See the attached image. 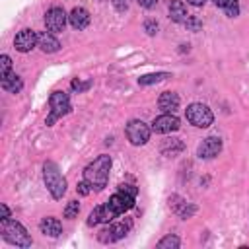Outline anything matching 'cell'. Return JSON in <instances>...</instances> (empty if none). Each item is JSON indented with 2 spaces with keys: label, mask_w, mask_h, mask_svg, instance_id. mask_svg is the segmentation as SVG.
Here are the masks:
<instances>
[{
  "label": "cell",
  "mask_w": 249,
  "mask_h": 249,
  "mask_svg": "<svg viewBox=\"0 0 249 249\" xmlns=\"http://www.w3.org/2000/svg\"><path fill=\"white\" fill-rule=\"evenodd\" d=\"M179 126H181V123H179V117L175 113H163V115L156 117L152 123V130L160 132V134L175 132V130H179Z\"/></svg>",
  "instance_id": "30bf717a"
},
{
  "label": "cell",
  "mask_w": 249,
  "mask_h": 249,
  "mask_svg": "<svg viewBox=\"0 0 249 249\" xmlns=\"http://www.w3.org/2000/svg\"><path fill=\"white\" fill-rule=\"evenodd\" d=\"M111 156L101 154L97 156L91 163L86 165L84 169V179L93 187V191H103L107 181H109V171H111Z\"/></svg>",
  "instance_id": "6da1fadb"
},
{
  "label": "cell",
  "mask_w": 249,
  "mask_h": 249,
  "mask_svg": "<svg viewBox=\"0 0 249 249\" xmlns=\"http://www.w3.org/2000/svg\"><path fill=\"white\" fill-rule=\"evenodd\" d=\"M78 212H80V204H78V200H70L68 204H66V208H64V218H76L78 216Z\"/></svg>",
  "instance_id": "cb8c5ba5"
},
{
  "label": "cell",
  "mask_w": 249,
  "mask_h": 249,
  "mask_svg": "<svg viewBox=\"0 0 249 249\" xmlns=\"http://www.w3.org/2000/svg\"><path fill=\"white\" fill-rule=\"evenodd\" d=\"M0 230H2V237L16 245V247H31V235L27 233V230L18 222V220H0Z\"/></svg>",
  "instance_id": "3957f363"
},
{
  "label": "cell",
  "mask_w": 249,
  "mask_h": 249,
  "mask_svg": "<svg viewBox=\"0 0 249 249\" xmlns=\"http://www.w3.org/2000/svg\"><path fill=\"white\" fill-rule=\"evenodd\" d=\"M68 21H70V25L74 27V29H86L88 25H89V14H88V10L86 8H74L72 12H70V16H68Z\"/></svg>",
  "instance_id": "e0dca14e"
},
{
  "label": "cell",
  "mask_w": 249,
  "mask_h": 249,
  "mask_svg": "<svg viewBox=\"0 0 249 249\" xmlns=\"http://www.w3.org/2000/svg\"><path fill=\"white\" fill-rule=\"evenodd\" d=\"M169 208H171L179 218H183V220L191 218V216L196 212V206L191 204V202H187V200L181 198L179 195H171V196H169Z\"/></svg>",
  "instance_id": "4fadbf2b"
},
{
  "label": "cell",
  "mask_w": 249,
  "mask_h": 249,
  "mask_svg": "<svg viewBox=\"0 0 249 249\" xmlns=\"http://www.w3.org/2000/svg\"><path fill=\"white\" fill-rule=\"evenodd\" d=\"M89 88H91V82H89V80H88V82H80L78 78L72 80V89L78 91V93H82V91H86V89H89Z\"/></svg>",
  "instance_id": "d4e9b609"
},
{
  "label": "cell",
  "mask_w": 249,
  "mask_h": 249,
  "mask_svg": "<svg viewBox=\"0 0 249 249\" xmlns=\"http://www.w3.org/2000/svg\"><path fill=\"white\" fill-rule=\"evenodd\" d=\"M185 115H187V121L193 126H198V128H208L212 124V121H214L212 111L204 103H191L187 107V113Z\"/></svg>",
  "instance_id": "8992f818"
},
{
  "label": "cell",
  "mask_w": 249,
  "mask_h": 249,
  "mask_svg": "<svg viewBox=\"0 0 249 249\" xmlns=\"http://www.w3.org/2000/svg\"><path fill=\"white\" fill-rule=\"evenodd\" d=\"M76 191H78V195H82V196H88L91 191H93V187L84 179V181H80L78 183V187H76Z\"/></svg>",
  "instance_id": "484cf974"
},
{
  "label": "cell",
  "mask_w": 249,
  "mask_h": 249,
  "mask_svg": "<svg viewBox=\"0 0 249 249\" xmlns=\"http://www.w3.org/2000/svg\"><path fill=\"white\" fill-rule=\"evenodd\" d=\"M66 21H68V16H66V12H64L62 8H58V6L51 8V10L45 14V27H47V31H51V33H60V31H64Z\"/></svg>",
  "instance_id": "9c48e42d"
},
{
  "label": "cell",
  "mask_w": 249,
  "mask_h": 249,
  "mask_svg": "<svg viewBox=\"0 0 249 249\" xmlns=\"http://www.w3.org/2000/svg\"><path fill=\"white\" fill-rule=\"evenodd\" d=\"M119 191H121V193H126V195H130V196H134V198H136V195H138V189H136L134 185H128V183H121V185H119Z\"/></svg>",
  "instance_id": "83f0119b"
},
{
  "label": "cell",
  "mask_w": 249,
  "mask_h": 249,
  "mask_svg": "<svg viewBox=\"0 0 249 249\" xmlns=\"http://www.w3.org/2000/svg\"><path fill=\"white\" fill-rule=\"evenodd\" d=\"M111 2H113L117 12H126L128 10V0H111Z\"/></svg>",
  "instance_id": "4dcf8cb0"
},
{
  "label": "cell",
  "mask_w": 249,
  "mask_h": 249,
  "mask_svg": "<svg viewBox=\"0 0 249 249\" xmlns=\"http://www.w3.org/2000/svg\"><path fill=\"white\" fill-rule=\"evenodd\" d=\"M105 206H107V210H109V214L113 216V220L117 218V216H121V214H124V212H128L132 206H134V196H130V195H126V193H121V191H117L107 202H105Z\"/></svg>",
  "instance_id": "ba28073f"
},
{
  "label": "cell",
  "mask_w": 249,
  "mask_h": 249,
  "mask_svg": "<svg viewBox=\"0 0 249 249\" xmlns=\"http://www.w3.org/2000/svg\"><path fill=\"white\" fill-rule=\"evenodd\" d=\"M144 29H146L148 35H156V33H158V23L152 21V19H148V21L144 23Z\"/></svg>",
  "instance_id": "f546056e"
},
{
  "label": "cell",
  "mask_w": 249,
  "mask_h": 249,
  "mask_svg": "<svg viewBox=\"0 0 249 249\" xmlns=\"http://www.w3.org/2000/svg\"><path fill=\"white\" fill-rule=\"evenodd\" d=\"M179 103H181V99H179V95L175 91H163L160 95V99H158V107L163 113H175L179 109Z\"/></svg>",
  "instance_id": "5bb4252c"
},
{
  "label": "cell",
  "mask_w": 249,
  "mask_h": 249,
  "mask_svg": "<svg viewBox=\"0 0 249 249\" xmlns=\"http://www.w3.org/2000/svg\"><path fill=\"white\" fill-rule=\"evenodd\" d=\"M8 74H12V60L8 54H2L0 56V80L6 78Z\"/></svg>",
  "instance_id": "603a6c76"
},
{
  "label": "cell",
  "mask_w": 249,
  "mask_h": 249,
  "mask_svg": "<svg viewBox=\"0 0 249 249\" xmlns=\"http://www.w3.org/2000/svg\"><path fill=\"white\" fill-rule=\"evenodd\" d=\"M220 152H222V138H218V136H208V138H204V140L198 144V148H196V156L202 158V160H212V158H216Z\"/></svg>",
  "instance_id": "8fae6325"
},
{
  "label": "cell",
  "mask_w": 249,
  "mask_h": 249,
  "mask_svg": "<svg viewBox=\"0 0 249 249\" xmlns=\"http://www.w3.org/2000/svg\"><path fill=\"white\" fill-rule=\"evenodd\" d=\"M49 105H51V113H49V117H47V121H45L47 126H51L56 119L68 115L70 109H72L68 93H66V91H60V89H56V91L51 93V97H49Z\"/></svg>",
  "instance_id": "277c9868"
},
{
  "label": "cell",
  "mask_w": 249,
  "mask_h": 249,
  "mask_svg": "<svg viewBox=\"0 0 249 249\" xmlns=\"http://www.w3.org/2000/svg\"><path fill=\"white\" fill-rule=\"evenodd\" d=\"M132 228V220L130 218H124L123 222H109V226H105L99 233H97V239L101 243H113V241H119L123 239L128 230Z\"/></svg>",
  "instance_id": "5b68a950"
},
{
  "label": "cell",
  "mask_w": 249,
  "mask_h": 249,
  "mask_svg": "<svg viewBox=\"0 0 249 249\" xmlns=\"http://www.w3.org/2000/svg\"><path fill=\"white\" fill-rule=\"evenodd\" d=\"M179 245H181V241H179V237L177 235H165L163 239H160L158 241V249H179Z\"/></svg>",
  "instance_id": "7402d4cb"
},
{
  "label": "cell",
  "mask_w": 249,
  "mask_h": 249,
  "mask_svg": "<svg viewBox=\"0 0 249 249\" xmlns=\"http://www.w3.org/2000/svg\"><path fill=\"white\" fill-rule=\"evenodd\" d=\"M187 2H189L191 6H202V4L206 2V0H187Z\"/></svg>",
  "instance_id": "e575fe53"
},
{
  "label": "cell",
  "mask_w": 249,
  "mask_h": 249,
  "mask_svg": "<svg viewBox=\"0 0 249 249\" xmlns=\"http://www.w3.org/2000/svg\"><path fill=\"white\" fill-rule=\"evenodd\" d=\"M167 78H171V74H169V72L144 74V76H140V78H138V84H140V86H150V84H158V82H163V80H167Z\"/></svg>",
  "instance_id": "ffe728a7"
},
{
  "label": "cell",
  "mask_w": 249,
  "mask_h": 249,
  "mask_svg": "<svg viewBox=\"0 0 249 249\" xmlns=\"http://www.w3.org/2000/svg\"><path fill=\"white\" fill-rule=\"evenodd\" d=\"M43 181H45V187L49 189L51 196L60 200L66 193V179L62 177L58 165L54 161H45L43 163Z\"/></svg>",
  "instance_id": "7a4b0ae2"
},
{
  "label": "cell",
  "mask_w": 249,
  "mask_h": 249,
  "mask_svg": "<svg viewBox=\"0 0 249 249\" xmlns=\"http://www.w3.org/2000/svg\"><path fill=\"white\" fill-rule=\"evenodd\" d=\"M185 25H187L191 31H198V29H200V21H198L195 16H189V19L185 21Z\"/></svg>",
  "instance_id": "f1b7e54d"
},
{
  "label": "cell",
  "mask_w": 249,
  "mask_h": 249,
  "mask_svg": "<svg viewBox=\"0 0 249 249\" xmlns=\"http://www.w3.org/2000/svg\"><path fill=\"white\" fill-rule=\"evenodd\" d=\"M124 132H126V138H128V142H130L132 146H144V144L150 140L152 128H150L144 121L132 119V121H128Z\"/></svg>",
  "instance_id": "52a82bcc"
},
{
  "label": "cell",
  "mask_w": 249,
  "mask_h": 249,
  "mask_svg": "<svg viewBox=\"0 0 249 249\" xmlns=\"http://www.w3.org/2000/svg\"><path fill=\"white\" fill-rule=\"evenodd\" d=\"M224 10H226V14H228L230 18H235V16L239 14V2H237V0H231Z\"/></svg>",
  "instance_id": "4316f807"
},
{
  "label": "cell",
  "mask_w": 249,
  "mask_h": 249,
  "mask_svg": "<svg viewBox=\"0 0 249 249\" xmlns=\"http://www.w3.org/2000/svg\"><path fill=\"white\" fill-rule=\"evenodd\" d=\"M39 230H41V233H43V235L58 237V235L62 233V224H60L56 218L47 216V218H43V220L39 222Z\"/></svg>",
  "instance_id": "2e32d148"
},
{
  "label": "cell",
  "mask_w": 249,
  "mask_h": 249,
  "mask_svg": "<svg viewBox=\"0 0 249 249\" xmlns=\"http://www.w3.org/2000/svg\"><path fill=\"white\" fill-rule=\"evenodd\" d=\"M0 82H2V88L8 89V91H12V93L21 91V88H23V82H21L19 76H16V74H8V76L2 78Z\"/></svg>",
  "instance_id": "d6986e66"
},
{
  "label": "cell",
  "mask_w": 249,
  "mask_h": 249,
  "mask_svg": "<svg viewBox=\"0 0 249 249\" xmlns=\"http://www.w3.org/2000/svg\"><path fill=\"white\" fill-rule=\"evenodd\" d=\"M230 2H231V0H214V4H216L218 8H226Z\"/></svg>",
  "instance_id": "836d02e7"
},
{
  "label": "cell",
  "mask_w": 249,
  "mask_h": 249,
  "mask_svg": "<svg viewBox=\"0 0 249 249\" xmlns=\"http://www.w3.org/2000/svg\"><path fill=\"white\" fill-rule=\"evenodd\" d=\"M37 47L43 51V53H47V54H51V53H56L58 49H60V41L51 33V31H45V33H39V41H37Z\"/></svg>",
  "instance_id": "9a60e30c"
},
{
  "label": "cell",
  "mask_w": 249,
  "mask_h": 249,
  "mask_svg": "<svg viewBox=\"0 0 249 249\" xmlns=\"http://www.w3.org/2000/svg\"><path fill=\"white\" fill-rule=\"evenodd\" d=\"M10 218V210L6 204H0V220H8Z\"/></svg>",
  "instance_id": "d6a6232c"
},
{
  "label": "cell",
  "mask_w": 249,
  "mask_h": 249,
  "mask_svg": "<svg viewBox=\"0 0 249 249\" xmlns=\"http://www.w3.org/2000/svg\"><path fill=\"white\" fill-rule=\"evenodd\" d=\"M136 2H138L142 8H148V10H150V8H154V6L158 4V0H136Z\"/></svg>",
  "instance_id": "1f68e13d"
},
{
  "label": "cell",
  "mask_w": 249,
  "mask_h": 249,
  "mask_svg": "<svg viewBox=\"0 0 249 249\" xmlns=\"http://www.w3.org/2000/svg\"><path fill=\"white\" fill-rule=\"evenodd\" d=\"M37 41H39V33H35L33 29H21L14 39V47L19 53H29L31 49H35Z\"/></svg>",
  "instance_id": "7c38bea8"
},
{
  "label": "cell",
  "mask_w": 249,
  "mask_h": 249,
  "mask_svg": "<svg viewBox=\"0 0 249 249\" xmlns=\"http://www.w3.org/2000/svg\"><path fill=\"white\" fill-rule=\"evenodd\" d=\"M97 224H105V210H103V204L95 206L89 216H88V226H97Z\"/></svg>",
  "instance_id": "44dd1931"
},
{
  "label": "cell",
  "mask_w": 249,
  "mask_h": 249,
  "mask_svg": "<svg viewBox=\"0 0 249 249\" xmlns=\"http://www.w3.org/2000/svg\"><path fill=\"white\" fill-rule=\"evenodd\" d=\"M169 18L175 23H185L189 19V12H187V8L181 0H171L169 2Z\"/></svg>",
  "instance_id": "ac0fdd59"
}]
</instances>
